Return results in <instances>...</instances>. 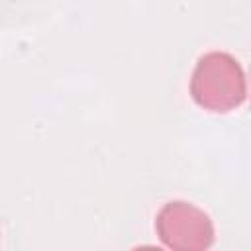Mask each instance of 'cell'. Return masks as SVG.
Listing matches in <instances>:
<instances>
[{
	"mask_svg": "<svg viewBox=\"0 0 251 251\" xmlns=\"http://www.w3.org/2000/svg\"><path fill=\"white\" fill-rule=\"evenodd\" d=\"M190 92L198 106L210 112H229L237 108L247 94L243 69L227 53H206L194 67Z\"/></svg>",
	"mask_w": 251,
	"mask_h": 251,
	"instance_id": "cell-1",
	"label": "cell"
},
{
	"mask_svg": "<svg viewBox=\"0 0 251 251\" xmlns=\"http://www.w3.org/2000/svg\"><path fill=\"white\" fill-rule=\"evenodd\" d=\"M157 233L167 247L178 251H202L214 241V226L208 214L182 200L169 202L161 208Z\"/></svg>",
	"mask_w": 251,
	"mask_h": 251,
	"instance_id": "cell-2",
	"label": "cell"
}]
</instances>
